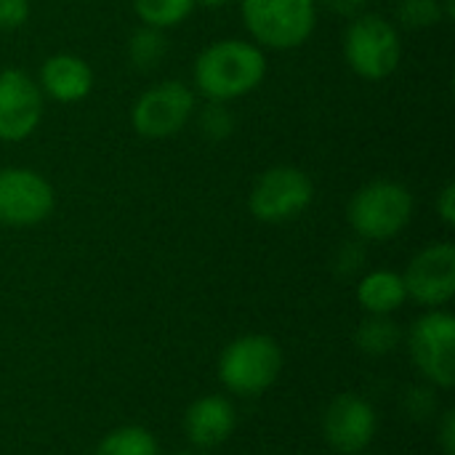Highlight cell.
Wrapping results in <instances>:
<instances>
[{"label":"cell","instance_id":"4316f807","mask_svg":"<svg viewBox=\"0 0 455 455\" xmlns=\"http://www.w3.org/2000/svg\"><path fill=\"white\" fill-rule=\"evenodd\" d=\"M232 0H195V5H203V8H221Z\"/></svg>","mask_w":455,"mask_h":455},{"label":"cell","instance_id":"3957f363","mask_svg":"<svg viewBox=\"0 0 455 455\" xmlns=\"http://www.w3.org/2000/svg\"><path fill=\"white\" fill-rule=\"evenodd\" d=\"M347 219L363 240L384 243L397 237L413 219V195L405 184L379 179L360 187L347 208Z\"/></svg>","mask_w":455,"mask_h":455},{"label":"cell","instance_id":"7402d4cb","mask_svg":"<svg viewBox=\"0 0 455 455\" xmlns=\"http://www.w3.org/2000/svg\"><path fill=\"white\" fill-rule=\"evenodd\" d=\"M29 19V0H0V32L19 29Z\"/></svg>","mask_w":455,"mask_h":455},{"label":"cell","instance_id":"e0dca14e","mask_svg":"<svg viewBox=\"0 0 455 455\" xmlns=\"http://www.w3.org/2000/svg\"><path fill=\"white\" fill-rule=\"evenodd\" d=\"M93 455H160V443L147 427H117L107 432Z\"/></svg>","mask_w":455,"mask_h":455},{"label":"cell","instance_id":"484cf974","mask_svg":"<svg viewBox=\"0 0 455 455\" xmlns=\"http://www.w3.org/2000/svg\"><path fill=\"white\" fill-rule=\"evenodd\" d=\"M365 3H368V0H323V5H325V8H331L333 13L347 16V19L360 16V11L365 8Z\"/></svg>","mask_w":455,"mask_h":455},{"label":"cell","instance_id":"5bb4252c","mask_svg":"<svg viewBox=\"0 0 455 455\" xmlns=\"http://www.w3.org/2000/svg\"><path fill=\"white\" fill-rule=\"evenodd\" d=\"M40 88L51 99H56L61 104H75V101H83L91 93V88H93V72H91V67L80 56L56 53V56H51V59L43 61Z\"/></svg>","mask_w":455,"mask_h":455},{"label":"cell","instance_id":"9a60e30c","mask_svg":"<svg viewBox=\"0 0 455 455\" xmlns=\"http://www.w3.org/2000/svg\"><path fill=\"white\" fill-rule=\"evenodd\" d=\"M408 301L403 275L392 269H373L357 285V304L365 315H384L392 317Z\"/></svg>","mask_w":455,"mask_h":455},{"label":"cell","instance_id":"7c38bea8","mask_svg":"<svg viewBox=\"0 0 455 455\" xmlns=\"http://www.w3.org/2000/svg\"><path fill=\"white\" fill-rule=\"evenodd\" d=\"M43 117V91L21 69L0 72V141H24Z\"/></svg>","mask_w":455,"mask_h":455},{"label":"cell","instance_id":"52a82bcc","mask_svg":"<svg viewBox=\"0 0 455 455\" xmlns=\"http://www.w3.org/2000/svg\"><path fill=\"white\" fill-rule=\"evenodd\" d=\"M315 200L312 179L293 165H275L264 171L248 197L251 213L264 224H285L299 219Z\"/></svg>","mask_w":455,"mask_h":455},{"label":"cell","instance_id":"7a4b0ae2","mask_svg":"<svg viewBox=\"0 0 455 455\" xmlns=\"http://www.w3.org/2000/svg\"><path fill=\"white\" fill-rule=\"evenodd\" d=\"M283 365V349L272 336L245 333L224 347L219 357V381L229 395L251 400L277 384Z\"/></svg>","mask_w":455,"mask_h":455},{"label":"cell","instance_id":"603a6c76","mask_svg":"<svg viewBox=\"0 0 455 455\" xmlns=\"http://www.w3.org/2000/svg\"><path fill=\"white\" fill-rule=\"evenodd\" d=\"M405 408L411 419H427L437 411V397L435 389H411L405 397Z\"/></svg>","mask_w":455,"mask_h":455},{"label":"cell","instance_id":"4fadbf2b","mask_svg":"<svg viewBox=\"0 0 455 455\" xmlns=\"http://www.w3.org/2000/svg\"><path fill=\"white\" fill-rule=\"evenodd\" d=\"M181 429L192 448L213 451V448L229 443V437L235 435L237 408L224 395H203L187 408Z\"/></svg>","mask_w":455,"mask_h":455},{"label":"cell","instance_id":"ffe728a7","mask_svg":"<svg viewBox=\"0 0 455 455\" xmlns=\"http://www.w3.org/2000/svg\"><path fill=\"white\" fill-rule=\"evenodd\" d=\"M397 19L403 27L411 29H427L445 19L443 0H400L397 3Z\"/></svg>","mask_w":455,"mask_h":455},{"label":"cell","instance_id":"6da1fadb","mask_svg":"<svg viewBox=\"0 0 455 455\" xmlns=\"http://www.w3.org/2000/svg\"><path fill=\"white\" fill-rule=\"evenodd\" d=\"M267 75V56L256 43L219 40L208 45L192 69L197 91L211 101H232L253 88Z\"/></svg>","mask_w":455,"mask_h":455},{"label":"cell","instance_id":"ac0fdd59","mask_svg":"<svg viewBox=\"0 0 455 455\" xmlns=\"http://www.w3.org/2000/svg\"><path fill=\"white\" fill-rule=\"evenodd\" d=\"M195 8V0H133L136 16L155 29H168L181 24Z\"/></svg>","mask_w":455,"mask_h":455},{"label":"cell","instance_id":"2e32d148","mask_svg":"<svg viewBox=\"0 0 455 455\" xmlns=\"http://www.w3.org/2000/svg\"><path fill=\"white\" fill-rule=\"evenodd\" d=\"M405 333L403 328L384 315H368L355 333V344L363 355L368 357H387L392 355L400 344H403Z\"/></svg>","mask_w":455,"mask_h":455},{"label":"cell","instance_id":"83f0119b","mask_svg":"<svg viewBox=\"0 0 455 455\" xmlns=\"http://www.w3.org/2000/svg\"><path fill=\"white\" fill-rule=\"evenodd\" d=\"M173 455H211V451H200V448H187V451H179V453H173Z\"/></svg>","mask_w":455,"mask_h":455},{"label":"cell","instance_id":"d6986e66","mask_svg":"<svg viewBox=\"0 0 455 455\" xmlns=\"http://www.w3.org/2000/svg\"><path fill=\"white\" fill-rule=\"evenodd\" d=\"M165 53H168V40L163 29L144 24L128 40V59L136 69H155L165 59Z\"/></svg>","mask_w":455,"mask_h":455},{"label":"cell","instance_id":"8992f818","mask_svg":"<svg viewBox=\"0 0 455 455\" xmlns=\"http://www.w3.org/2000/svg\"><path fill=\"white\" fill-rule=\"evenodd\" d=\"M403 56V43L392 21L379 13H360L344 35V59L365 80L389 77Z\"/></svg>","mask_w":455,"mask_h":455},{"label":"cell","instance_id":"277c9868","mask_svg":"<svg viewBox=\"0 0 455 455\" xmlns=\"http://www.w3.org/2000/svg\"><path fill=\"white\" fill-rule=\"evenodd\" d=\"M240 11L253 40L275 51L304 45L317 24L315 0H243Z\"/></svg>","mask_w":455,"mask_h":455},{"label":"cell","instance_id":"44dd1931","mask_svg":"<svg viewBox=\"0 0 455 455\" xmlns=\"http://www.w3.org/2000/svg\"><path fill=\"white\" fill-rule=\"evenodd\" d=\"M200 131H203V136H208L211 141H221V139L232 136V131H235V117H232V112L224 107V101H211V104L200 112Z\"/></svg>","mask_w":455,"mask_h":455},{"label":"cell","instance_id":"cb8c5ba5","mask_svg":"<svg viewBox=\"0 0 455 455\" xmlns=\"http://www.w3.org/2000/svg\"><path fill=\"white\" fill-rule=\"evenodd\" d=\"M437 443L445 455H455V413L445 411L437 424Z\"/></svg>","mask_w":455,"mask_h":455},{"label":"cell","instance_id":"5b68a950","mask_svg":"<svg viewBox=\"0 0 455 455\" xmlns=\"http://www.w3.org/2000/svg\"><path fill=\"white\" fill-rule=\"evenodd\" d=\"M411 360L432 389H453L455 384V317L448 309H427L411 325Z\"/></svg>","mask_w":455,"mask_h":455},{"label":"cell","instance_id":"30bf717a","mask_svg":"<svg viewBox=\"0 0 455 455\" xmlns=\"http://www.w3.org/2000/svg\"><path fill=\"white\" fill-rule=\"evenodd\" d=\"M53 187L29 168L0 171V224L35 227L53 211Z\"/></svg>","mask_w":455,"mask_h":455},{"label":"cell","instance_id":"ba28073f","mask_svg":"<svg viewBox=\"0 0 455 455\" xmlns=\"http://www.w3.org/2000/svg\"><path fill=\"white\" fill-rule=\"evenodd\" d=\"M195 112V93L176 80H165L144 91L133 109L131 123L144 139H168L179 133Z\"/></svg>","mask_w":455,"mask_h":455},{"label":"cell","instance_id":"d4e9b609","mask_svg":"<svg viewBox=\"0 0 455 455\" xmlns=\"http://www.w3.org/2000/svg\"><path fill=\"white\" fill-rule=\"evenodd\" d=\"M437 213L443 219L445 227L455 224V184H445L440 197H437Z\"/></svg>","mask_w":455,"mask_h":455},{"label":"cell","instance_id":"8fae6325","mask_svg":"<svg viewBox=\"0 0 455 455\" xmlns=\"http://www.w3.org/2000/svg\"><path fill=\"white\" fill-rule=\"evenodd\" d=\"M379 432L376 408L360 395H339L323 413V437L341 455H360Z\"/></svg>","mask_w":455,"mask_h":455},{"label":"cell","instance_id":"9c48e42d","mask_svg":"<svg viewBox=\"0 0 455 455\" xmlns=\"http://www.w3.org/2000/svg\"><path fill=\"white\" fill-rule=\"evenodd\" d=\"M408 299H413L424 309H445L455 296V245L453 243H432L419 251L405 275Z\"/></svg>","mask_w":455,"mask_h":455}]
</instances>
